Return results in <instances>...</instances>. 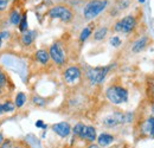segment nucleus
I'll list each match as a JSON object with an SVG mask.
<instances>
[{"label":"nucleus","mask_w":154,"mask_h":148,"mask_svg":"<svg viewBox=\"0 0 154 148\" xmlns=\"http://www.w3.org/2000/svg\"><path fill=\"white\" fill-rule=\"evenodd\" d=\"M97 141V145L100 146V147H108V146H110L114 141H115V137L112 135V134H109V133H102V134H100L98 136H97L96 139Z\"/></svg>","instance_id":"nucleus-11"},{"label":"nucleus","mask_w":154,"mask_h":148,"mask_svg":"<svg viewBox=\"0 0 154 148\" xmlns=\"http://www.w3.org/2000/svg\"><path fill=\"white\" fill-rule=\"evenodd\" d=\"M139 2H141V4H142V2H145V0H139Z\"/></svg>","instance_id":"nucleus-33"},{"label":"nucleus","mask_w":154,"mask_h":148,"mask_svg":"<svg viewBox=\"0 0 154 148\" xmlns=\"http://www.w3.org/2000/svg\"><path fill=\"white\" fill-rule=\"evenodd\" d=\"M81 76H82V72H81V69L78 66H69L64 74H63V77H64V81L66 84L69 85H75L79 82L81 79Z\"/></svg>","instance_id":"nucleus-8"},{"label":"nucleus","mask_w":154,"mask_h":148,"mask_svg":"<svg viewBox=\"0 0 154 148\" xmlns=\"http://www.w3.org/2000/svg\"><path fill=\"white\" fill-rule=\"evenodd\" d=\"M2 108H4L5 114H7V113H13V111L16 110V104H14V102H12V101H10V100H6L5 102H2Z\"/></svg>","instance_id":"nucleus-19"},{"label":"nucleus","mask_w":154,"mask_h":148,"mask_svg":"<svg viewBox=\"0 0 154 148\" xmlns=\"http://www.w3.org/2000/svg\"><path fill=\"white\" fill-rule=\"evenodd\" d=\"M52 130L59 137H68L71 133V126L68 122H58L52 125Z\"/></svg>","instance_id":"nucleus-9"},{"label":"nucleus","mask_w":154,"mask_h":148,"mask_svg":"<svg viewBox=\"0 0 154 148\" xmlns=\"http://www.w3.org/2000/svg\"><path fill=\"white\" fill-rule=\"evenodd\" d=\"M147 43H148V38H147V37H141L140 39H137L134 44H133L132 51H133V52H135V54L141 52V51H142V50L146 48Z\"/></svg>","instance_id":"nucleus-13"},{"label":"nucleus","mask_w":154,"mask_h":148,"mask_svg":"<svg viewBox=\"0 0 154 148\" xmlns=\"http://www.w3.org/2000/svg\"><path fill=\"white\" fill-rule=\"evenodd\" d=\"M4 114H5V111H4V108H2V103L0 102V116L4 115Z\"/></svg>","instance_id":"nucleus-32"},{"label":"nucleus","mask_w":154,"mask_h":148,"mask_svg":"<svg viewBox=\"0 0 154 148\" xmlns=\"http://www.w3.org/2000/svg\"><path fill=\"white\" fill-rule=\"evenodd\" d=\"M110 44L114 46V48H117V46H120L121 45V39L119 36H114V37L110 38Z\"/></svg>","instance_id":"nucleus-26"},{"label":"nucleus","mask_w":154,"mask_h":148,"mask_svg":"<svg viewBox=\"0 0 154 148\" xmlns=\"http://www.w3.org/2000/svg\"><path fill=\"white\" fill-rule=\"evenodd\" d=\"M91 33H93V25H88L87 27H84V29L82 30V32H81V35H79V40H81V42L87 40L88 38L91 36Z\"/></svg>","instance_id":"nucleus-16"},{"label":"nucleus","mask_w":154,"mask_h":148,"mask_svg":"<svg viewBox=\"0 0 154 148\" xmlns=\"http://www.w3.org/2000/svg\"><path fill=\"white\" fill-rule=\"evenodd\" d=\"M32 103L36 104V106H38V107H44L46 104L45 100L43 97H40V96H37V95L32 96Z\"/></svg>","instance_id":"nucleus-23"},{"label":"nucleus","mask_w":154,"mask_h":148,"mask_svg":"<svg viewBox=\"0 0 154 148\" xmlns=\"http://www.w3.org/2000/svg\"><path fill=\"white\" fill-rule=\"evenodd\" d=\"M96 139H97V133L95 127H93V126H85L84 129H83L82 135H81V140H84V141H87L89 143H93V142L96 141Z\"/></svg>","instance_id":"nucleus-10"},{"label":"nucleus","mask_w":154,"mask_h":148,"mask_svg":"<svg viewBox=\"0 0 154 148\" xmlns=\"http://www.w3.org/2000/svg\"><path fill=\"white\" fill-rule=\"evenodd\" d=\"M10 36V32L8 31H1L0 32V48L2 46V43H4V40H6L7 38Z\"/></svg>","instance_id":"nucleus-27"},{"label":"nucleus","mask_w":154,"mask_h":148,"mask_svg":"<svg viewBox=\"0 0 154 148\" xmlns=\"http://www.w3.org/2000/svg\"><path fill=\"white\" fill-rule=\"evenodd\" d=\"M87 148H101V147H100L97 143H94V142H93V143H89Z\"/></svg>","instance_id":"nucleus-30"},{"label":"nucleus","mask_w":154,"mask_h":148,"mask_svg":"<svg viewBox=\"0 0 154 148\" xmlns=\"http://www.w3.org/2000/svg\"><path fill=\"white\" fill-rule=\"evenodd\" d=\"M26 103V95L24 93H18L14 97V104L16 108H23Z\"/></svg>","instance_id":"nucleus-15"},{"label":"nucleus","mask_w":154,"mask_h":148,"mask_svg":"<svg viewBox=\"0 0 154 148\" xmlns=\"http://www.w3.org/2000/svg\"><path fill=\"white\" fill-rule=\"evenodd\" d=\"M136 26V20L133 16H126L125 18L120 19L115 25L114 30L116 32H122V33H129L132 32Z\"/></svg>","instance_id":"nucleus-6"},{"label":"nucleus","mask_w":154,"mask_h":148,"mask_svg":"<svg viewBox=\"0 0 154 148\" xmlns=\"http://www.w3.org/2000/svg\"><path fill=\"white\" fill-rule=\"evenodd\" d=\"M8 0H0V11H4L7 7Z\"/></svg>","instance_id":"nucleus-28"},{"label":"nucleus","mask_w":154,"mask_h":148,"mask_svg":"<svg viewBox=\"0 0 154 148\" xmlns=\"http://www.w3.org/2000/svg\"><path fill=\"white\" fill-rule=\"evenodd\" d=\"M14 140H11V139H5V141L0 145V148H13L14 146Z\"/></svg>","instance_id":"nucleus-25"},{"label":"nucleus","mask_w":154,"mask_h":148,"mask_svg":"<svg viewBox=\"0 0 154 148\" xmlns=\"http://www.w3.org/2000/svg\"><path fill=\"white\" fill-rule=\"evenodd\" d=\"M36 59L38 60L40 64H48L49 63V59H50V55H49V51L46 50H43L40 49L36 52Z\"/></svg>","instance_id":"nucleus-14"},{"label":"nucleus","mask_w":154,"mask_h":148,"mask_svg":"<svg viewBox=\"0 0 154 148\" xmlns=\"http://www.w3.org/2000/svg\"><path fill=\"white\" fill-rule=\"evenodd\" d=\"M49 55H50V58L57 65H63L65 63V52H64L63 46L60 45V43H54L50 46Z\"/></svg>","instance_id":"nucleus-7"},{"label":"nucleus","mask_w":154,"mask_h":148,"mask_svg":"<svg viewBox=\"0 0 154 148\" xmlns=\"http://www.w3.org/2000/svg\"><path fill=\"white\" fill-rule=\"evenodd\" d=\"M4 141H5V136H4V134H2V133H0V145H1Z\"/></svg>","instance_id":"nucleus-31"},{"label":"nucleus","mask_w":154,"mask_h":148,"mask_svg":"<svg viewBox=\"0 0 154 148\" xmlns=\"http://www.w3.org/2000/svg\"><path fill=\"white\" fill-rule=\"evenodd\" d=\"M36 38V31H31V30H27L25 32H23L21 35V43L25 45V46H29L33 43Z\"/></svg>","instance_id":"nucleus-12"},{"label":"nucleus","mask_w":154,"mask_h":148,"mask_svg":"<svg viewBox=\"0 0 154 148\" xmlns=\"http://www.w3.org/2000/svg\"><path fill=\"white\" fill-rule=\"evenodd\" d=\"M49 16L54 19H60L64 23H69V21H71L72 18H74L72 11L69 7L63 6V5H58V6L52 7L49 11Z\"/></svg>","instance_id":"nucleus-5"},{"label":"nucleus","mask_w":154,"mask_h":148,"mask_svg":"<svg viewBox=\"0 0 154 148\" xmlns=\"http://www.w3.org/2000/svg\"><path fill=\"white\" fill-rule=\"evenodd\" d=\"M36 127H37V128H43V129H46V125H44V122H43L42 120H38V121L36 122Z\"/></svg>","instance_id":"nucleus-29"},{"label":"nucleus","mask_w":154,"mask_h":148,"mask_svg":"<svg viewBox=\"0 0 154 148\" xmlns=\"http://www.w3.org/2000/svg\"><path fill=\"white\" fill-rule=\"evenodd\" d=\"M84 127H85V125H83L82 122H78V123H76V125L71 128V133L74 134V136H76V137H78V139H81V135H82V133H83Z\"/></svg>","instance_id":"nucleus-17"},{"label":"nucleus","mask_w":154,"mask_h":148,"mask_svg":"<svg viewBox=\"0 0 154 148\" xmlns=\"http://www.w3.org/2000/svg\"><path fill=\"white\" fill-rule=\"evenodd\" d=\"M18 26H19V31L21 33L25 32V31H27L29 24H27V14H26V13H24V14L21 16V19H20V23Z\"/></svg>","instance_id":"nucleus-21"},{"label":"nucleus","mask_w":154,"mask_h":148,"mask_svg":"<svg viewBox=\"0 0 154 148\" xmlns=\"http://www.w3.org/2000/svg\"><path fill=\"white\" fill-rule=\"evenodd\" d=\"M110 68L109 66H96V68H90L87 71V77L91 84H101L107 74L109 72Z\"/></svg>","instance_id":"nucleus-4"},{"label":"nucleus","mask_w":154,"mask_h":148,"mask_svg":"<svg viewBox=\"0 0 154 148\" xmlns=\"http://www.w3.org/2000/svg\"><path fill=\"white\" fill-rule=\"evenodd\" d=\"M107 5H108V1L107 0H91V1H89L85 5L84 11H83L84 18L88 19V20H91V19L96 18L101 12L104 11V8L107 7Z\"/></svg>","instance_id":"nucleus-2"},{"label":"nucleus","mask_w":154,"mask_h":148,"mask_svg":"<svg viewBox=\"0 0 154 148\" xmlns=\"http://www.w3.org/2000/svg\"><path fill=\"white\" fill-rule=\"evenodd\" d=\"M20 19H21V14H20L17 10H14V11H12V12H11L10 21H11V24H12V25H19Z\"/></svg>","instance_id":"nucleus-20"},{"label":"nucleus","mask_w":154,"mask_h":148,"mask_svg":"<svg viewBox=\"0 0 154 148\" xmlns=\"http://www.w3.org/2000/svg\"><path fill=\"white\" fill-rule=\"evenodd\" d=\"M107 32H108V29H107V27H101V29H98L96 32L94 33V39H95V40H102L103 38L107 36Z\"/></svg>","instance_id":"nucleus-22"},{"label":"nucleus","mask_w":154,"mask_h":148,"mask_svg":"<svg viewBox=\"0 0 154 148\" xmlns=\"http://www.w3.org/2000/svg\"><path fill=\"white\" fill-rule=\"evenodd\" d=\"M147 130L152 136H154V116L148 119V121H147Z\"/></svg>","instance_id":"nucleus-24"},{"label":"nucleus","mask_w":154,"mask_h":148,"mask_svg":"<svg viewBox=\"0 0 154 148\" xmlns=\"http://www.w3.org/2000/svg\"><path fill=\"white\" fill-rule=\"evenodd\" d=\"M6 85H7V75L0 68V95L4 93Z\"/></svg>","instance_id":"nucleus-18"},{"label":"nucleus","mask_w":154,"mask_h":148,"mask_svg":"<svg viewBox=\"0 0 154 148\" xmlns=\"http://www.w3.org/2000/svg\"><path fill=\"white\" fill-rule=\"evenodd\" d=\"M131 117H132L131 114H123V113L115 111L112 115H108L107 117H104L102 123L108 128H113V127H116L119 125H122V123H126V122H131Z\"/></svg>","instance_id":"nucleus-3"},{"label":"nucleus","mask_w":154,"mask_h":148,"mask_svg":"<svg viewBox=\"0 0 154 148\" xmlns=\"http://www.w3.org/2000/svg\"><path fill=\"white\" fill-rule=\"evenodd\" d=\"M106 96L113 104H122L128 101V91L121 85H112L106 90Z\"/></svg>","instance_id":"nucleus-1"}]
</instances>
